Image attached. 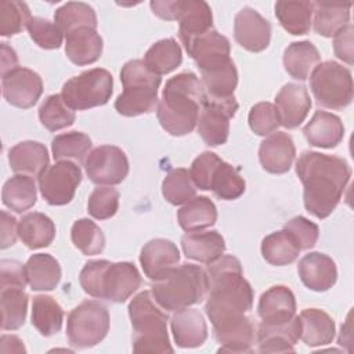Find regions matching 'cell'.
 <instances>
[{
  "label": "cell",
  "mask_w": 354,
  "mask_h": 354,
  "mask_svg": "<svg viewBox=\"0 0 354 354\" xmlns=\"http://www.w3.org/2000/svg\"><path fill=\"white\" fill-rule=\"evenodd\" d=\"M296 173L304 188V207L317 218H326L336 209L351 177L344 159L315 151L299 156Z\"/></svg>",
  "instance_id": "6da1fadb"
},
{
  "label": "cell",
  "mask_w": 354,
  "mask_h": 354,
  "mask_svg": "<svg viewBox=\"0 0 354 354\" xmlns=\"http://www.w3.org/2000/svg\"><path fill=\"white\" fill-rule=\"evenodd\" d=\"M209 292L205 311L213 328L238 319L253 306V289L243 278L241 261L234 256H221L207 264Z\"/></svg>",
  "instance_id": "7a4b0ae2"
},
{
  "label": "cell",
  "mask_w": 354,
  "mask_h": 354,
  "mask_svg": "<svg viewBox=\"0 0 354 354\" xmlns=\"http://www.w3.org/2000/svg\"><path fill=\"white\" fill-rule=\"evenodd\" d=\"M205 91L201 79L192 72H181L170 77L156 108V116L169 134H189L198 123Z\"/></svg>",
  "instance_id": "3957f363"
},
{
  "label": "cell",
  "mask_w": 354,
  "mask_h": 354,
  "mask_svg": "<svg viewBox=\"0 0 354 354\" xmlns=\"http://www.w3.org/2000/svg\"><path fill=\"white\" fill-rule=\"evenodd\" d=\"M79 282L91 297L124 303L141 286L142 279L133 263L90 260L82 268Z\"/></svg>",
  "instance_id": "277c9868"
},
{
  "label": "cell",
  "mask_w": 354,
  "mask_h": 354,
  "mask_svg": "<svg viewBox=\"0 0 354 354\" xmlns=\"http://www.w3.org/2000/svg\"><path fill=\"white\" fill-rule=\"evenodd\" d=\"M209 279L206 270L196 264L174 267L163 278L152 281L151 293L155 301L169 313L187 308L206 299Z\"/></svg>",
  "instance_id": "5b68a950"
},
{
  "label": "cell",
  "mask_w": 354,
  "mask_h": 354,
  "mask_svg": "<svg viewBox=\"0 0 354 354\" xmlns=\"http://www.w3.org/2000/svg\"><path fill=\"white\" fill-rule=\"evenodd\" d=\"M134 353H173L167 333V314L149 290L136 295L129 303Z\"/></svg>",
  "instance_id": "8992f818"
},
{
  "label": "cell",
  "mask_w": 354,
  "mask_h": 354,
  "mask_svg": "<svg viewBox=\"0 0 354 354\" xmlns=\"http://www.w3.org/2000/svg\"><path fill=\"white\" fill-rule=\"evenodd\" d=\"M122 94L115 101V109L122 116H140L158 108L160 76L152 73L142 59L127 61L120 71Z\"/></svg>",
  "instance_id": "52a82bcc"
},
{
  "label": "cell",
  "mask_w": 354,
  "mask_h": 354,
  "mask_svg": "<svg viewBox=\"0 0 354 354\" xmlns=\"http://www.w3.org/2000/svg\"><path fill=\"white\" fill-rule=\"evenodd\" d=\"M310 88L318 105L343 109L353 101L351 72L336 61L321 62L310 73Z\"/></svg>",
  "instance_id": "ba28073f"
},
{
  "label": "cell",
  "mask_w": 354,
  "mask_h": 354,
  "mask_svg": "<svg viewBox=\"0 0 354 354\" xmlns=\"http://www.w3.org/2000/svg\"><path fill=\"white\" fill-rule=\"evenodd\" d=\"M152 12L166 21H178V36L183 44L213 29L210 6L203 0H155Z\"/></svg>",
  "instance_id": "9c48e42d"
},
{
  "label": "cell",
  "mask_w": 354,
  "mask_h": 354,
  "mask_svg": "<svg viewBox=\"0 0 354 354\" xmlns=\"http://www.w3.org/2000/svg\"><path fill=\"white\" fill-rule=\"evenodd\" d=\"M113 91V77L102 68H93L71 77L62 86L61 95L73 111L105 105Z\"/></svg>",
  "instance_id": "30bf717a"
},
{
  "label": "cell",
  "mask_w": 354,
  "mask_h": 354,
  "mask_svg": "<svg viewBox=\"0 0 354 354\" xmlns=\"http://www.w3.org/2000/svg\"><path fill=\"white\" fill-rule=\"evenodd\" d=\"M108 308L95 300H86L76 306L66 319V336L77 348L97 346L109 330Z\"/></svg>",
  "instance_id": "8fae6325"
},
{
  "label": "cell",
  "mask_w": 354,
  "mask_h": 354,
  "mask_svg": "<svg viewBox=\"0 0 354 354\" xmlns=\"http://www.w3.org/2000/svg\"><path fill=\"white\" fill-rule=\"evenodd\" d=\"M238 111L235 97L212 98L205 95L196 129L202 140L210 147L227 142L230 134V120Z\"/></svg>",
  "instance_id": "7c38bea8"
},
{
  "label": "cell",
  "mask_w": 354,
  "mask_h": 354,
  "mask_svg": "<svg viewBox=\"0 0 354 354\" xmlns=\"http://www.w3.org/2000/svg\"><path fill=\"white\" fill-rule=\"evenodd\" d=\"M82 183L80 167L71 160H58L39 176V189L48 205L69 203Z\"/></svg>",
  "instance_id": "4fadbf2b"
},
{
  "label": "cell",
  "mask_w": 354,
  "mask_h": 354,
  "mask_svg": "<svg viewBox=\"0 0 354 354\" xmlns=\"http://www.w3.org/2000/svg\"><path fill=\"white\" fill-rule=\"evenodd\" d=\"M87 177L98 185L120 184L129 173L126 153L115 145H100L94 148L84 160Z\"/></svg>",
  "instance_id": "5bb4252c"
},
{
  "label": "cell",
  "mask_w": 354,
  "mask_h": 354,
  "mask_svg": "<svg viewBox=\"0 0 354 354\" xmlns=\"http://www.w3.org/2000/svg\"><path fill=\"white\" fill-rule=\"evenodd\" d=\"M184 47L201 69V73L221 69L232 61L230 58V40L214 29L187 41Z\"/></svg>",
  "instance_id": "9a60e30c"
},
{
  "label": "cell",
  "mask_w": 354,
  "mask_h": 354,
  "mask_svg": "<svg viewBox=\"0 0 354 354\" xmlns=\"http://www.w3.org/2000/svg\"><path fill=\"white\" fill-rule=\"evenodd\" d=\"M1 91L8 104L28 109L40 98L43 93V80L35 71L17 66L1 76Z\"/></svg>",
  "instance_id": "2e32d148"
},
{
  "label": "cell",
  "mask_w": 354,
  "mask_h": 354,
  "mask_svg": "<svg viewBox=\"0 0 354 354\" xmlns=\"http://www.w3.org/2000/svg\"><path fill=\"white\" fill-rule=\"evenodd\" d=\"M236 43L250 53L266 50L271 40V25L254 8L243 7L234 19Z\"/></svg>",
  "instance_id": "e0dca14e"
},
{
  "label": "cell",
  "mask_w": 354,
  "mask_h": 354,
  "mask_svg": "<svg viewBox=\"0 0 354 354\" xmlns=\"http://www.w3.org/2000/svg\"><path fill=\"white\" fill-rule=\"evenodd\" d=\"M140 263L144 274L151 281H158L177 267L180 263V252L171 241L155 238L142 246Z\"/></svg>",
  "instance_id": "ac0fdd59"
},
{
  "label": "cell",
  "mask_w": 354,
  "mask_h": 354,
  "mask_svg": "<svg viewBox=\"0 0 354 354\" xmlns=\"http://www.w3.org/2000/svg\"><path fill=\"white\" fill-rule=\"evenodd\" d=\"M275 106L281 124L286 129L299 127L311 108V98L303 84L286 83L275 95Z\"/></svg>",
  "instance_id": "d6986e66"
},
{
  "label": "cell",
  "mask_w": 354,
  "mask_h": 354,
  "mask_svg": "<svg viewBox=\"0 0 354 354\" xmlns=\"http://www.w3.org/2000/svg\"><path fill=\"white\" fill-rule=\"evenodd\" d=\"M296 155L292 137L285 131H274L267 136L259 148V160L263 169L272 174L286 173Z\"/></svg>",
  "instance_id": "ffe728a7"
},
{
  "label": "cell",
  "mask_w": 354,
  "mask_h": 354,
  "mask_svg": "<svg viewBox=\"0 0 354 354\" xmlns=\"http://www.w3.org/2000/svg\"><path fill=\"white\" fill-rule=\"evenodd\" d=\"M300 319H292L281 324H264L257 328L259 353H288L295 351V344L300 339Z\"/></svg>",
  "instance_id": "44dd1931"
},
{
  "label": "cell",
  "mask_w": 354,
  "mask_h": 354,
  "mask_svg": "<svg viewBox=\"0 0 354 354\" xmlns=\"http://www.w3.org/2000/svg\"><path fill=\"white\" fill-rule=\"evenodd\" d=\"M301 282L314 292L329 290L337 279L335 261L325 253L311 252L306 254L297 266Z\"/></svg>",
  "instance_id": "7402d4cb"
},
{
  "label": "cell",
  "mask_w": 354,
  "mask_h": 354,
  "mask_svg": "<svg viewBox=\"0 0 354 354\" xmlns=\"http://www.w3.org/2000/svg\"><path fill=\"white\" fill-rule=\"evenodd\" d=\"M214 337L220 343L218 353H252L257 339V330L246 315L213 328Z\"/></svg>",
  "instance_id": "603a6c76"
},
{
  "label": "cell",
  "mask_w": 354,
  "mask_h": 354,
  "mask_svg": "<svg viewBox=\"0 0 354 354\" xmlns=\"http://www.w3.org/2000/svg\"><path fill=\"white\" fill-rule=\"evenodd\" d=\"M257 314L264 324H281L292 319L296 314V299L285 285L267 289L259 299Z\"/></svg>",
  "instance_id": "cb8c5ba5"
},
{
  "label": "cell",
  "mask_w": 354,
  "mask_h": 354,
  "mask_svg": "<svg viewBox=\"0 0 354 354\" xmlns=\"http://www.w3.org/2000/svg\"><path fill=\"white\" fill-rule=\"evenodd\" d=\"M174 342L181 348H195L207 339V325L203 315L195 308H183L174 313L170 321Z\"/></svg>",
  "instance_id": "d4e9b609"
},
{
  "label": "cell",
  "mask_w": 354,
  "mask_h": 354,
  "mask_svg": "<svg viewBox=\"0 0 354 354\" xmlns=\"http://www.w3.org/2000/svg\"><path fill=\"white\" fill-rule=\"evenodd\" d=\"M102 37L93 28H77L66 35L65 54L71 62L83 66L94 64L102 54Z\"/></svg>",
  "instance_id": "484cf974"
},
{
  "label": "cell",
  "mask_w": 354,
  "mask_h": 354,
  "mask_svg": "<svg viewBox=\"0 0 354 354\" xmlns=\"http://www.w3.org/2000/svg\"><path fill=\"white\" fill-rule=\"evenodd\" d=\"M303 134L307 142L318 148H335L344 137V126L337 115L317 111L304 126Z\"/></svg>",
  "instance_id": "4316f807"
},
{
  "label": "cell",
  "mask_w": 354,
  "mask_h": 354,
  "mask_svg": "<svg viewBox=\"0 0 354 354\" xmlns=\"http://www.w3.org/2000/svg\"><path fill=\"white\" fill-rule=\"evenodd\" d=\"M181 248L187 259L210 264L225 252V241L217 231H191L181 238Z\"/></svg>",
  "instance_id": "83f0119b"
},
{
  "label": "cell",
  "mask_w": 354,
  "mask_h": 354,
  "mask_svg": "<svg viewBox=\"0 0 354 354\" xmlns=\"http://www.w3.org/2000/svg\"><path fill=\"white\" fill-rule=\"evenodd\" d=\"M48 151L39 141H22L8 151V163L14 173L40 176L48 167Z\"/></svg>",
  "instance_id": "f1b7e54d"
},
{
  "label": "cell",
  "mask_w": 354,
  "mask_h": 354,
  "mask_svg": "<svg viewBox=\"0 0 354 354\" xmlns=\"http://www.w3.org/2000/svg\"><path fill=\"white\" fill-rule=\"evenodd\" d=\"M300 339L306 346L318 347L332 343L335 321L319 308H304L300 315Z\"/></svg>",
  "instance_id": "f546056e"
},
{
  "label": "cell",
  "mask_w": 354,
  "mask_h": 354,
  "mask_svg": "<svg viewBox=\"0 0 354 354\" xmlns=\"http://www.w3.org/2000/svg\"><path fill=\"white\" fill-rule=\"evenodd\" d=\"M25 272L28 285L32 290H54L61 281L59 263L47 253L32 254L26 264Z\"/></svg>",
  "instance_id": "4dcf8cb0"
},
{
  "label": "cell",
  "mask_w": 354,
  "mask_h": 354,
  "mask_svg": "<svg viewBox=\"0 0 354 354\" xmlns=\"http://www.w3.org/2000/svg\"><path fill=\"white\" fill-rule=\"evenodd\" d=\"M18 236L29 249L46 248L55 238V225L48 216L32 212L18 221Z\"/></svg>",
  "instance_id": "1f68e13d"
},
{
  "label": "cell",
  "mask_w": 354,
  "mask_h": 354,
  "mask_svg": "<svg viewBox=\"0 0 354 354\" xmlns=\"http://www.w3.org/2000/svg\"><path fill=\"white\" fill-rule=\"evenodd\" d=\"M275 17L281 26L290 35H307L313 24V1H277Z\"/></svg>",
  "instance_id": "d6a6232c"
},
{
  "label": "cell",
  "mask_w": 354,
  "mask_h": 354,
  "mask_svg": "<svg viewBox=\"0 0 354 354\" xmlns=\"http://www.w3.org/2000/svg\"><path fill=\"white\" fill-rule=\"evenodd\" d=\"M319 61V51L308 40L293 41L283 51L285 71L296 80H306Z\"/></svg>",
  "instance_id": "836d02e7"
},
{
  "label": "cell",
  "mask_w": 354,
  "mask_h": 354,
  "mask_svg": "<svg viewBox=\"0 0 354 354\" xmlns=\"http://www.w3.org/2000/svg\"><path fill=\"white\" fill-rule=\"evenodd\" d=\"M300 252L297 241L285 228L268 234L261 241V254L272 266H288L299 257Z\"/></svg>",
  "instance_id": "e575fe53"
},
{
  "label": "cell",
  "mask_w": 354,
  "mask_h": 354,
  "mask_svg": "<svg viewBox=\"0 0 354 354\" xmlns=\"http://www.w3.org/2000/svg\"><path fill=\"white\" fill-rule=\"evenodd\" d=\"M32 325L41 336L58 333L64 322V310L58 301L47 295H37L32 300Z\"/></svg>",
  "instance_id": "d590c367"
},
{
  "label": "cell",
  "mask_w": 354,
  "mask_h": 354,
  "mask_svg": "<svg viewBox=\"0 0 354 354\" xmlns=\"http://www.w3.org/2000/svg\"><path fill=\"white\" fill-rule=\"evenodd\" d=\"M351 3H314V29L324 37L335 36L350 22Z\"/></svg>",
  "instance_id": "8d00e7d4"
},
{
  "label": "cell",
  "mask_w": 354,
  "mask_h": 354,
  "mask_svg": "<svg viewBox=\"0 0 354 354\" xmlns=\"http://www.w3.org/2000/svg\"><path fill=\"white\" fill-rule=\"evenodd\" d=\"M145 66L155 75H166L177 69L183 61L181 47L176 39H162L153 43L144 55Z\"/></svg>",
  "instance_id": "74e56055"
},
{
  "label": "cell",
  "mask_w": 354,
  "mask_h": 354,
  "mask_svg": "<svg viewBox=\"0 0 354 354\" xmlns=\"http://www.w3.org/2000/svg\"><path fill=\"white\" fill-rule=\"evenodd\" d=\"M177 220L187 232L201 231L216 223L217 209L207 196H195L177 212Z\"/></svg>",
  "instance_id": "f35d334b"
},
{
  "label": "cell",
  "mask_w": 354,
  "mask_h": 354,
  "mask_svg": "<svg viewBox=\"0 0 354 354\" xmlns=\"http://www.w3.org/2000/svg\"><path fill=\"white\" fill-rule=\"evenodd\" d=\"M1 199L3 203L15 213L30 209L37 199L35 180L26 174L12 176L3 185Z\"/></svg>",
  "instance_id": "ab89813d"
},
{
  "label": "cell",
  "mask_w": 354,
  "mask_h": 354,
  "mask_svg": "<svg viewBox=\"0 0 354 354\" xmlns=\"http://www.w3.org/2000/svg\"><path fill=\"white\" fill-rule=\"evenodd\" d=\"M28 295L22 288L0 289V308H1V329H19L26 319Z\"/></svg>",
  "instance_id": "60d3db41"
},
{
  "label": "cell",
  "mask_w": 354,
  "mask_h": 354,
  "mask_svg": "<svg viewBox=\"0 0 354 354\" xmlns=\"http://www.w3.org/2000/svg\"><path fill=\"white\" fill-rule=\"evenodd\" d=\"M54 22L66 36L69 32L77 28L97 29V15L91 6L82 1H68L54 12Z\"/></svg>",
  "instance_id": "b9f144b4"
},
{
  "label": "cell",
  "mask_w": 354,
  "mask_h": 354,
  "mask_svg": "<svg viewBox=\"0 0 354 354\" xmlns=\"http://www.w3.org/2000/svg\"><path fill=\"white\" fill-rule=\"evenodd\" d=\"M91 148V138L82 131L58 134L51 141V151L55 160L83 162Z\"/></svg>",
  "instance_id": "7bdbcfd3"
},
{
  "label": "cell",
  "mask_w": 354,
  "mask_h": 354,
  "mask_svg": "<svg viewBox=\"0 0 354 354\" xmlns=\"http://www.w3.org/2000/svg\"><path fill=\"white\" fill-rule=\"evenodd\" d=\"M162 195L171 205H184L196 196V187L184 167L170 170L162 183Z\"/></svg>",
  "instance_id": "ee69618b"
},
{
  "label": "cell",
  "mask_w": 354,
  "mask_h": 354,
  "mask_svg": "<svg viewBox=\"0 0 354 354\" xmlns=\"http://www.w3.org/2000/svg\"><path fill=\"white\" fill-rule=\"evenodd\" d=\"M75 111L66 105L61 94L48 95L39 108L40 123L48 131H58L75 122Z\"/></svg>",
  "instance_id": "f6af8a7d"
},
{
  "label": "cell",
  "mask_w": 354,
  "mask_h": 354,
  "mask_svg": "<svg viewBox=\"0 0 354 354\" xmlns=\"http://www.w3.org/2000/svg\"><path fill=\"white\" fill-rule=\"evenodd\" d=\"M201 83L205 95L212 98H230L238 84V72L235 64L231 61L221 69L201 73Z\"/></svg>",
  "instance_id": "bcb514c9"
},
{
  "label": "cell",
  "mask_w": 354,
  "mask_h": 354,
  "mask_svg": "<svg viewBox=\"0 0 354 354\" xmlns=\"http://www.w3.org/2000/svg\"><path fill=\"white\" fill-rule=\"evenodd\" d=\"M73 245L87 256L100 254L105 248V235L102 230L88 218H79L71 228Z\"/></svg>",
  "instance_id": "7dc6e473"
},
{
  "label": "cell",
  "mask_w": 354,
  "mask_h": 354,
  "mask_svg": "<svg viewBox=\"0 0 354 354\" xmlns=\"http://www.w3.org/2000/svg\"><path fill=\"white\" fill-rule=\"evenodd\" d=\"M245 180L238 169L223 160L214 173L210 189L223 201H234L245 192Z\"/></svg>",
  "instance_id": "c3c4849f"
},
{
  "label": "cell",
  "mask_w": 354,
  "mask_h": 354,
  "mask_svg": "<svg viewBox=\"0 0 354 354\" xmlns=\"http://www.w3.org/2000/svg\"><path fill=\"white\" fill-rule=\"evenodd\" d=\"M30 11L26 3L17 0L0 1V35L10 37L21 33L30 19Z\"/></svg>",
  "instance_id": "681fc988"
},
{
  "label": "cell",
  "mask_w": 354,
  "mask_h": 354,
  "mask_svg": "<svg viewBox=\"0 0 354 354\" xmlns=\"http://www.w3.org/2000/svg\"><path fill=\"white\" fill-rule=\"evenodd\" d=\"M30 39L44 50H55L59 48L64 40V33L55 25L41 17H32L26 26Z\"/></svg>",
  "instance_id": "f907efd6"
},
{
  "label": "cell",
  "mask_w": 354,
  "mask_h": 354,
  "mask_svg": "<svg viewBox=\"0 0 354 354\" xmlns=\"http://www.w3.org/2000/svg\"><path fill=\"white\" fill-rule=\"evenodd\" d=\"M118 209H119V192L111 185L98 187L88 196L87 212L91 217L97 220H106L113 217Z\"/></svg>",
  "instance_id": "816d5d0a"
},
{
  "label": "cell",
  "mask_w": 354,
  "mask_h": 354,
  "mask_svg": "<svg viewBox=\"0 0 354 354\" xmlns=\"http://www.w3.org/2000/svg\"><path fill=\"white\" fill-rule=\"evenodd\" d=\"M249 127L257 136H270L281 126L279 113L274 104L259 102L253 105L248 116Z\"/></svg>",
  "instance_id": "f5cc1de1"
},
{
  "label": "cell",
  "mask_w": 354,
  "mask_h": 354,
  "mask_svg": "<svg viewBox=\"0 0 354 354\" xmlns=\"http://www.w3.org/2000/svg\"><path fill=\"white\" fill-rule=\"evenodd\" d=\"M221 162L223 159H220L214 152L210 151H205L199 156H196L189 169V176L195 187L203 191L210 189L214 173Z\"/></svg>",
  "instance_id": "db71d44e"
},
{
  "label": "cell",
  "mask_w": 354,
  "mask_h": 354,
  "mask_svg": "<svg viewBox=\"0 0 354 354\" xmlns=\"http://www.w3.org/2000/svg\"><path fill=\"white\" fill-rule=\"evenodd\" d=\"M283 228L293 235L301 250H308L314 248L319 236L318 225L303 216H296L290 218L285 223Z\"/></svg>",
  "instance_id": "11a10c76"
},
{
  "label": "cell",
  "mask_w": 354,
  "mask_h": 354,
  "mask_svg": "<svg viewBox=\"0 0 354 354\" xmlns=\"http://www.w3.org/2000/svg\"><path fill=\"white\" fill-rule=\"evenodd\" d=\"M28 283L25 266L17 260H1L0 261V289L6 288H22Z\"/></svg>",
  "instance_id": "9f6ffc18"
},
{
  "label": "cell",
  "mask_w": 354,
  "mask_h": 354,
  "mask_svg": "<svg viewBox=\"0 0 354 354\" xmlns=\"http://www.w3.org/2000/svg\"><path fill=\"white\" fill-rule=\"evenodd\" d=\"M353 35H354V28L351 24H348L333 36L335 55L343 62H346L347 65H353L354 62Z\"/></svg>",
  "instance_id": "6f0895ef"
},
{
  "label": "cell",
  "mask_w": 354,
  "mask_h": 354,
  "mask_svg": "<svg viewBox=\"0 0 354 354\" xmlns=\"http://www.w3.org/2000/svg\"><path fill=\"white\" fill-rule=\"evenodd\" d=\"M18 236V221L14 216L7 213L6 210L1 212V238H0V248L7 249L12 246Z\"/></svg>",
  "instance_id": "680465c9"
},
{
  "label": "cell",
  "mask_w": 354,
  "mask_h": 354,
  "mask_svg": "<svg viewBox=\"0 0 354 354\" xmlns=\"http://www.w3.org/2000/svg\"><path fill=\"white\" fill-rule=\"evenodd\" d=\"M18 66V57L15 51L7 44L1 43V76Z\"/></svg>",
  "instance_id": "91938a15"
},
{
  "label": "cell",
  "mask_w": 354,
  "mask_h": 354,
  "mask_svg": "<svg viewBox=\"0 0 354 354\" xmlns=\"http://www.w3.org/2000/svg\"><path fill=\"white\" fill-rule=\"evenodd\" d=\"M0 350L3 353H25L22 340L14 335H3L0 339Z\"/></svg>",
  "instance_id": "94428289"
}]
</instances>
